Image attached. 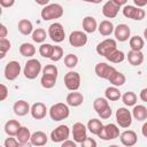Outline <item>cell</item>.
Masks as SVG:
<instances>
[{
    "instance_id": "obj_7",
    "label": "cell",
    "mask_w": 147,
    "mask_h": 147,
    "mask_svg": "<svg viewBox=\"0 0 147 147\" xmlns=\"http://www.w3.org/2000/svg\"><path fill=\"white\" fill-rule=\"evenodd\" d=\"M70 136V129L68 125L61 124L57 127H55L52 132H51V140L55 144H62L64 140L69 139Z\"/></svg>"
},
{
    "instance_id": "obj_19",
    "label": "cell",
    "mask_w": 147,
    "mask_h": 147,
    "mask_svg": "<svg viewBox=\"0 0 147 147\" xmlns=\"http://www.w3.org/2000/svg\"><path fill=\"white\" fill-rule=\"evenodd\" d=\"M65 101L68 103V106L70 107H79L83 101H84V96L80 92H77V91H71L67 98H65Z\"/></svg>"
},
{
    "instance_id": "obj_24",
    "label": "cell",
    "mask_w": 147,
    "mask_h": 147,
    "mask_svg": "<svg viewBox=\"0 0 147 147\" xmlns=\"http://www.w3.org/2000/svg\"><path fill=\"white\" fill-rule=\"evenodd\" d=\"M132 116L138 122H144L147 119V108L144 105H134L132 109Z\"/></svg>"
},
{
    "instance_id": "obj_54",
    "label": "cell",
    "mask_w": 147,
    "mask_h": 147,
    "mask_svg": "<svg viewBox=\"0 0 147 147\" xmlns=\"http://www.w3.org/2000/svg\"><path fill=\"white\" fill-rule=\"evenodd\" d=\"M36 3L40 5V6H47L49 3V0H34Z\"/></svg>"
},
{
    "instance_id": "obj_40",
    "label": "cell",
    "mask_w": 147,
    "mask_h": 147,
    "mask_svg": "<svg viewBox=\"0 0 147 147\" xmlns=\"http://www.w3.org/2000/svg\"><path fill=\"white\" fill-rule=\"evenodd\" d=\"M11 44L7 38H1L0 39V59H3L6 53L10 49Z\"/></svg>"
},
{
    "instance_id": "obj_23",
    "label": "cell",
    "mask_w": 147,
    "mask_h": 147,
    "mask_svg": "<svg viewBox=\"0 0 147 147\" xmlns=\"http://www.w3.org/2000/svg\"><path fill=\"white\" fill-rule=\"evenodd\" d=\"M82 25H83L84 32H86V33H93L98 29L96 20L93 16H86V17H84L83 18V22H82Z\"/></svg>"
},
{
    "instance_id": "obj_15",
    "label": "cell",
    "mask_w": 147,
    "mask_h": 147,
    "mask_svg": "<svg viewBox=\"0 0 147 147\" xmlns=\"http://www.w3.org/2000/svg\"><path fill=\"white\" fill-rule=\"evenodd\" d=\"M114 34H115L116 40H118V41H121V42H124V41H126V40L130 39L131 30H130L129 25L122 23V24H118V25L115 28Z\"/></svg>"
},
{
    "instance_id": "obj_14",
    "label": "cell",
    "mask_w": 147,
    "mask_h": 147,
    "mask_svg": "<svg viewBox=\"0 0 147 147\" xmlns=\"http://www.w3.org/2000/svg\"><path fill=\"white\" fill-rule=\"evenodd\" d=\"M94 71L96 74V76L99 78H102V79H108L115 71L116 69L113 67V65H109L105 62H99L98 64H95V68H94Z\"/></svg>"
},
{
    "instance_id": "obj_48",
    "label": "cell",
    "mask_w": 147,
    "mask_h": 147,
    "mask_svg": "<svg viewBox=\"0 0 147 147\" xmlns=\"http://www.w3.org/2000/svg\"><path fill=\"white\" fill-rule=\"evenodd\" d=\"M77 146V142L75 141V140H69V139H67V140H64L63 142H62V147H76Z\"/></svg>"
},
{
    "instance_id": "obj_25",
    "label": "cell",
    "mask_w": 147,
    "mask_h": 147,
    "mask_svg": "<svg viewBox=\"0 0 147 147\" xmlns=\"http://www.w3.org/2000/svg\"><path fill=\"white\" fill-rule=\"evenodd\" d=\"M21 126L22 125H21V123L18 121H16V119H9V121L6 122L3 129H5L6 134L11 136V137H16V134H17V132H18V130H20Z\"/></svg>"
},
{
    "instance_id": "obj_28",
    "label": "cell",
    "mask_w": 147,
    "mask_h": 147,
    "mask_svg": "<svg viewBox=\"0 0 147 147\" xmlns=\"http://www.w3.org/2000/svg\"><path fill=\"white\" fill-rule=\"evenodd\" d=\"M108 80H109V83H110L111 85H114V86H116V87H121V86H123V85L125 84L126 77H125L124 74H122L121 71H117V70H116V71L108 78Z\"/></svg>"
},
{
    "instance_id": "obj_36",
    "label": "cell",
    "mask_w": 147,
    "mask_h": 147,
    "mask_svg": "<svg viewBox=\"0 0 147 147\" xmlns=\"http://www.w3.org/2000/svg\"><path fill=\"white\" fill-rule=\"evenodd\" d=\"M106 59L108 61H110L111 63H121V62H123L125 60V54L122 51H119V49L116 48L108 56H106Z\"/></svg>"
},
{
    "instance_id": "obj_38",
    "label": "cell",
    "mask_w": 147,
    "mask_h": 147,
    "mask_svg": "<svg viewBox=\"0 0 147 147\" xmlns=\"http://www.w3.org/2000/svg\"><path fill=\"white\" fill-rule=\"evenodd\" d=\"M56 79L57 77H53V76H48V75H42L41 79H40V84L44 88H53L56 84Z\"/></svg>"
},
{
    "instance_id": "obj_29",
    "label": "cell",
    "mask_w": 147,
    "mask_h": 147,
    "mask_svg": "<svg viewBox=\"0 0 147 147\" xmlns=\"http://www.w3.org/2000/svg\"><path fill=\"white\" fill-rule=\"evenodd\" d=\"M87 130L92 133V134H95V136H98L101 131H102V129H103V124L101 123V121L100 119H98V118H92V119H90L88 122H87Z\"/></svg>"
},
{
    "instance_id": "obj_43",
    "label": "cell",
    "mask_w": 147,
    "mask_h": 147,
    "mask_svg": "<svg viewBox=\"0 0 147 147\" xmlns=\"http://www.w3.org/2000/svg\"><path fill=\"white\" fill-rule=\"evenodd\" d=\"M42 75H48V76L57 77V76H59L57 67H56L55 64H46V65L42 68Z\"/></svg>"
},
{
    "instance_id": "obj_5",
    "label": "cell",
    "mask_w": 147,
    "mask_h": 147,
    "mask_svg": "<svg viewBox=\"0 0 147 147\" xmlns=\"http://www.w3.org/2000/svg\"><path fill=\"white\" fill-rule=\"evenodd\" d=\"M115 116H116L117 124L121 127H123V129H126V127H129L132 124V117H133L132 113L127 108H125V107H119L116 110Z\"/></svg>"
},
{
    "instance_id": "obj_16",
    "label": "cell",
    "mask_w": 147,
    "mask_h": 147,
    "mask_svg": "<svg viewBox=\"0 0 147 147\" xmlns=\"http://www.w3.org/2000/svg\"><path fill=\"white\" fill-rule=\"evenodd\" d=\"M47 111H48V109H47L45 103H42V102H34L31 106L30 114H31V116L34 119H42V118L46 117Z\"/></svg>"
},
{
    "instance_id": "obj_8",
    "label": "cell",
    "mask_w": 147,
    "mask_h": 147,
    "mask_svg": "<svg viewBox=\"0 0 147 147\" xmlns=\"http://www.w3.org/2000/svg\"><path fill=\"white\" fill-rule=\"evenodd\" d=\"M122 11L126 18H131L134 21H141L145 18V15H146L144 9L137 6H131V5H125Z\"/></svg>"
},
{
    "instance_id": "obj_58",
    "label": "cell",
    "mask_w": 147,
    "mask_h": 147,
    "mask_svg": "<svg viewBox=\"0 0 147 147\" xmlns=\"http://www.w3.org/2000/svg\"><path fill=\"white\" fill-rule=\"evenodd\" d=\"M69 1H70V0H69Z\"/></svg>"
},
{
    "instance_id": "obj_1",
    "label": "cell",
    "mask_w": 147,
    "mask_h": 147,
    "mask_svg": "<svg viewBox=\"0 0 147 147\" xmlns=\"http://www.w3.org/2000/svg\"><path fill=\"white\" fill-rule=\"evenodd\" d=\"M48 114H49L51 119H53L54 122L63 121V119H65V118L69 117V114H70L69 106H68V103L57 102V103L53 105L48 109Z\"/></svg>"
},
{
    "instance_id": "obj_41",
    "label": "cell",
    "mask_w": 147,
    "mask_h": 147,
    "mask_svg": "<svg viewBox=\"0 0 147 147\" xmlns=\"http://www.w3.org/2000/svg\"><path fill=\"white\" fill-rule=\"evenodd\" d=\"M52 51H53V46L51 44H47V42H42L40 45V47H39V54L42 57L49 59L51 57V54H52Z\"/></svg>"
},
{
    "instance_id": "obj_26",
    "label": "cell",
    "mask_w": 147,
    "mask_h": 147,
    "mask_svg": "<svg viewBox=\"0 0 147 147\" xmlns=\"http://www.w3.org/2000/svg\"><path fill=\"white\" fill-rule=\"evenodd\" d=\"M17 29H18V31H20L23 36H29V34H32V32H33L32 22H31L30 20H26V18H22V20L18 22Z\"/></svg>"
},
{
    "instance_id": "obj_34",
    "label": "cell",
    "mask_w": 147,
    "mask_h": 147,
    "mask_svg": "<svg viewBox=\"0 0 147 147\" xmlns=\"http://www.w3.org/2000/svg\"><path fill=\"white\" fill-rule=\"evenodd\" d=\"M129 45L132 51H141L145 46V40L139 36H133L130 38Z\"/></svg>"
},
{
    "instance_id": "obj_10",
    "label": "cell",
    "mask_w": 147,
    "mask_h": 147,
    "mask_svg": "<svg viewBox=\"0 0 147 147\" xmlns=\"http://www.w3.org/2000/svg\"><path fill=\"white\" fill-rule=\"evenodd\" d=\"M64 85L69 91H77L80 87V76L76 71H69L64 75Z\"/></svg>"
},
{
    "instance_id": "obj_2",
    "label": "cell",
    "mask_w": 147,
    "mask_h": 147,
    "mask_svg": "<svg viewBox=\"0 0 147 147\" xmlns=\"http://www.w3.org/2000/svg\"><path fill=\"white\" fill-rule=\"evenodd\" d=\"M40 15L44 21H52L60 18L63 15V7L60 3H48L41 9Z\"/></svg>"
},
{
    "instance_id": "obj_21",
    "label": "cell",
    "mask_w": 147,
    "mask_h": 147,
    "mask_svg": "<svg viewBox=\"0 0 147 147\" xmlns=\"http://www.w3.org/2000/svg\"><path fill=\"white\" fill-rule=\"evenodd\" d=\"M47 141H48V137L42 131H36L31 134L30 144L32 146H44L47 144Z\"/></svg>"
},
{
    "instance_id": "obj_52",
    "label": "cell",
    "mask_w": 147,
    "mask_h": 147,
    "mask_svg": "<svg viewBox=\"0 0 147 147\" xmlns=\"http://www.w3.org/2000/svg\"><path fill=\"white\" fill-rule=\"evenodd\" d=\"M141 133H142V136H144L145 138H147V122L144 123V125H142V127H141Z\"/></svg>"
},
{
    "instance_id": "obj_55",
    "label": "cell",
    "mask_w": 147,
    "mask_h": 147,
    "mask_svg": "<svg viewBox=\"0 0 147 147\" xmlns=\"http://www.w3.org/2000/svg\"><path fill=\"white\" fill-rule=\"evenodd\" d=\"M103 0H88V2H91V3H95V5H98V3H101Z\"/></svg>"
},
{
    "instance_id": "obj_49",
    "label": "cell",
    "mask_w": 147,
    "mask_h": 147,
    "mask_svg": "<svg viewBox=\"0 0 147 147\" xmlns=\"http://www.w3.org/2000/svg\"><path fill=\"white\" fill-rule=\"evenodd\" d=\"M7 33H8V31H7L6 25L5 24H0V39L1 38H6Z\"/></svg>"
},
{
    "instance_id": "obj_11",
    "label": "cell",
    "mask_w": 147,
    "mask_h": 147,
    "mask_svg": "<svg viewBox=\"0 0 147 147\" xmlns=\"http://www.w3.org/2000/svg\"><path fill=\"white\" fill-rule=\"evenodd\" d=\"M71 134L77 144H82L87 138V126H85L80 122H77L71 127Z\"/></svg>"
},
{
    "instance_id": "obj_27",
    "label": "cell",
    "mask_w": 147,
    "mask_h": 147,
    "mask_svg": "<svg viewBox=\"0 0 147 147\" xmlns=\"http://www.w3.org/2000/svg\"><path fill=\"white\" fill-rule=\"evenodd\" d=\"M98 30H99V32H100L101 36L107 37V36H110V34L114 32L115 26H114V24L111 23V21L103 20V21H101L100 24L98 25Z\"/></svg>"
},
{
    "instance_id": "obj_39",
    "label": "cell",
    "mask_w": 147,
    "mask_h": 147,
    "mask_svg": "<svg viewBox=\"0 0 147 147\" xmlns=\"http://www.w3.org/2000/svg\"><path fill=\"white\" fill-rule=\"evenodd\" d=\"M78 64V57L75 54H67L64 56V65L69 69H74Z\"/></svg>"
},
{
    "instance_id": "obj_44",
    "label": "cell",
    "mask_w": 147,
    "mask_h": 147,
    "mask_svg": "<svg viewBox=\"0 0 147 147\" xmlns=\"http://www.w3.org/2000/svg\"><path fill=\"white\" fill-rule=\"evenodd\" d=\"M5 147H17L21 145V142L17 140V138H13L11 136H9V138H7L3 142Z\"/></svg>"
},
{
    "instance_id": "obj_31",
    "label": "cell",
    "mask_w": 147,
    "mask_h": 147,
    "mask_svg": "<svg viewBox=\"0 0 147 147\" xmlns=\"http://www.w3.org/2000/svg\"><path fill=\"white\" fill-rule=\"evenodd\" d=\"M20 54L25 57H32L36 54V47L30 42H23L20 46Z\"/></svg>"
},
{
    "instance_id": "obj_46",
    "label": "cell",
    "mask_w": 147,
    "mask_h": 147,
    "mask_svg": "<svg viewBox=\"0 0 147 147\" xmlns=\"http://www.w3.org/2000/svg\"><path fill=\"white\" fill-rule=\"evenodd\" d=\"M0 88H1L0 100H1V101H5V100H6V98H7V95H8V88L6 87V85H5V84H1V85H0Z\"/></svg>"
},
{
    "instance_id": "obj_57",
    "label": "cell",
    "mask_w": 147,
    "mask_h": 147,
    "mask_svg": "<svg viewBox=\"0 0 147 147\" xmlns=\"http://www.w3.org/2000/svg\"><path fill=\"white\" fill-rule=\"evenodd\" d=\"M82 1H85V2H88V0H82Z\"/></svg>"
},
{
    "instance_id": "obj_50",
    "label": "cell",
    "mask_w": 147,
    "mask_h": 147,
    "mask_svg": "<svg viewBox=\"0 0 147 147\" xmlns=\"http://www.w3.org/2000/svg\"><path fill=\"white\" fill-rule=\"evenodd\" d=\"M139 98H140L144 102H147V87H145V88H142V90L140 91Z\"/></svg>"
},
{
    "instance_id": "obj_13",
    "label": "cell",
    "mask_w": 147,
    "mask_h": 147,
    "mask_svg": "<svg viewBox=\"0 0 147 147\" xmlns=\"http://www.w3.org/2000/svg\"><path fill=\"white\" fill-rule=\"evenodd\" d=\"M87 42V34L83 31H72L69 36V44L74 47H83Z\"/></svg>"
},
{
    "instance_id": "obj_53",
    "label": "cell",
    "mask_w": 147,
    "mask_h": 147,
    "mask_svg": "<svg viewBox=\"0 0 147 147\" xmlns=\"http://www.w3.org/2000/svg\"><path fill=\"white\" fill-rule=\"evenodd\" d=\"M117 6H119V7H122V6H125L126 5V2H127V0H113Z\"/></svg>"
},
{
    "instance_id": "obj_47",
    "label": "cell",
    "mask_w": 147,
    "mask_h": 147,
    "mask_svg": "<svg viewBox=\"0 0 147 147\" xmlns=\"http://www.w3.org/2000/svg\"><path fill=\"white\" fill-rule=\"evenodd\" d=\"M14 3H15V0H0V5H1V7H3V8L13 7Z\"/></svg>"
},
{
    "instance_id": "obj_32",
    "label": "cell",
    "mask_w": 147,
    "mask_h": 147,
    "mask_svg": "<svg viewBox=\"0 0 147 147\" xmlns=\"http://www.w3.org/2000/svg\"><path fill=\"white\" fill-rule=\"evenodd\" d=\"M31 134H32V133L30 132V130H29L26 126H21L20 130H18V132H17V134H16V138H17V140L21 142V145H24V144H26L28 141H30Z\"/></svg>"
},
{
    "instance_id": "obj_35",
    "label": "cell",
    "mask_w": 147,
    "mask_h": 147,
    "mask_svg": "<svg viewBox=\"0 0 147 147\" xmlns=\"http://www.w3.org/2000/svg\"><path fill=\"white\" fill-rule=\"evenodd\" d=\"M47 36H48V33H46V31H45L44 29L38 28V29L33 30V32H32V34H31V38H32V40H33L34 42H37V44H42V42L46 40Z\"/></svg>"
},
{
    "instance_id": "obj_51",
    "label": "cell",
    "mask_w": 147,
    "mask_h": 147,
    "mask_svg": "<svg viewBox=\"0 0 147 147\" xmlns=\"http://www.w3.org/2000/svg\"><path fill=\"white\" fill-rule=\"evenodd\" d=\"M133 2H134V5L137 6V7H145L146 5H147V0H133Z\"/></svg>"
},
{
    "instance_id": "obj_9",
    "label": "cell",
    "mask_w": 147,
    "mask_h": 147,
    "mask_svg": "<svg viewBox=\"0 0 147 147\" xmlns=\"http://www.w3.org/2000/svg\"><path fill=\"white\" fill-rule=\"evenodd\" d=\"M119 129L116 124L109 123L107 125H103L102 131L98 134V137L102 140H114L119 137Z\"/></svg>"
},
{
    "instance_id": "obj_18",
    "label": "cell",
    "mask_w": 147,
    "mask_h": 147,
    "mask_svg": "<svg viewBox=\"0 0 147 147\" xmlns=\"http://www.w3.org/2000/svg\"><path fill=\"white\" fill-rule=\"evenodd\" d=\"M119 8L121 7L117 6L113 0H109L102 6V14L107 18H115L119 11Z\"/></svg>"
},
{
    "instance_id": "obj_12",
    "label": "cell",
    "mask_w": 147,
    "mask_h": 147,
    "mask_svg": "<svg viewBox=\"0 0 147 147\" xmlns=\"http://www.w3.org/2000/svg\"><path fill=\"white\" fill-rule=\"evenodd\" d=\"M5 77L8 80H15L21 74V64L17 61H10L6 64L3 70Z\"/></svg>"
},
{
    "instance_id": "obj_4",
    "label": "cell",
    "mask_w": 147,
    "mask_h": 147,
    "mask_svg": "<svg viewBox=\"0 0 147 147\" xmlns=\"http://www.w3.org/2000/svg\"><path fill=\"white\" fill-rule=\"evenodd\" d=\"M48 37L56 44L59 42H62L65 38V31H64V28L61 23L59 22H54L52 23L49 26H48Z\"/></svg>"
},
{
    "instance_id": "obj_17",
    "label": "cell",
    "mask_w": 147,
    "mask_h": 147,
    "mask_svg": "<svg viewBox=\"0 0 147 147\" xmlns=\"http://www.w3.org/2000/svg\"><path fill=\"white\" fill-rule=\"evenodd\" d=\"M119 140L124 145V146H127V147H131V146H134L138 141V136L134 131L132 130H125L123 131L121 134H119Z\"/></svg>"
},
{
    "instance_id": "obj_42",
    "label": "cell",
    "mask_w": 147,
    "mask_h": 147,
    "mask_svg": "<svg viewBox=\"0 0 147 147\" xmlns=\"http://www.w3.org/2000/svg\"><path fill=\"white\" fill-rule=\"evenodd\" d=\"M63 57V48L61 46H53V51H52V54H51V60L53 62H57L60 61L61 59Z\"/></svg>"
},
{
    "instance_id": "obj_37",
    "label": "cell",
    "mask_w": 147,
    "mask_h": 147,
    "mask_svg": "<svg viewBox=\"0 0 147 147\" xmlns=\"http://www.w3.org/2000/svg\"><path fill=\"white\" fill-rule=\"evenodd\" d=\"M122 101L125 106L127 107H133L136 103H137V94L134 92H125L123 95H122Z\"/></svg>"
},
{
    "instance_id": "obj_20",
    "label": "cell",
    "mask_w": 147,
    "mask_h": 147,
    "mask_svg": "<svg viewBox=\"0 0 147 147\" xmlns=\"http://www.w3.org/2000/svg\"><path fill=\"white\" fill-rule=\"evenodd\" d=\"M13 110H14V114H15V115L22 117V116L28 115V113H30L31 107H30V105H29L26 101H24V100H18V101H16V102L14 103Z\"/></svg>"
},
{
    "instance_id": "obj_30",
    "label": "cell",
    "mask_w": 147,
    "mask_h": 147,
    "mask_svg": "<svg viewBox=\"0 0 147 147\" xmlns=\"http://www.w3.org/2000/svg\"><path fill=\"white\" fill-rule=\"evenodd\" d=\"M105 98L108 99V101H117V100H119L122 98V94H121L118 87L113 85V86H109V87L106 88Z\"/></svg>"
},
{
    "instance_id": "obj_3",
    "label": "cell",
    "mask_w": 147,
    "mask_h": 147,
    "mask_svg": "<svg viewBox=\"0 0 147 147\" xmlns=\"http://www.w3.org/2000/svg\"><path fill=\"white\" fill-rule=\"evenodd\" d=\"M42 70L41 63L37 59H30L26 61L24 68H23V74L26 79H34L38 77L40 71Z\"/></svg>"
},
{
    "instance_id": "obj_56",
    "label": "cell",
    "mask_w": 147,
    "mask_h": 147,
    "mask_svg": "<svg viewBox=\"0 0 147 147\" xmlns=\"http://www.w3.org/2000/svg\"><path fill=\"white\" fill-rule=\"evenodd\" d=\"M144 37H145V39L147 40V28L144 30Z\"/></svg>"
},
{
    "instance_id": "obj_33",
    "label": "cell",
    "mask_w": 147,
    "mask_h": 147,
    "mask_svg": "<svg viewBox=\"0 0 147 147\" xmlns=\"http://www.w3.org/2000/svg\"><path fill=\"white\" fill-rule=\"evenodd\" d=\"M108 107H109V103H108V99H106V98H96L93 101V108L98 115L101 114Z\"/></svg>"
},
{
    "instance_id": "obj_45",
    "label": "cell",
    "mask_w": 147,
    "mask_h": 147,
    "mask_svg": "<svg viewBox=\"0 0 147 147\" xmlns=\"http://www.w3.org/2000/svg\"><path fill=\"white\" fill-rule=\"evenodd\" d=\"M83 147H96V141L93 139V138H86L82 144H80Z\"/></svg>"
},
{
    "instance_id": "obj_6",
    "label": "cell",
    "mask_w": 147,
    "mask_h": 147,
    "mask_svg": "<svg viewBox=\"0 0 147 147\" xmlns=\"http://www.w3.org/2000/svg\"><path fill=\"white\" fill-rule=\"evenodd\" d=\"M116 48H117V42H116V40L113 39V38H107V39L100 41V42L96 45L95 51H96V53H98L99 55L106 57V56H108L113 51H115Z\"/></svg>"
},
{
    "instance_id": "obj_22",
    "label": "cell",
    "mask_w": 147,
    "mask_h": 147,
    "mask_svg": "<svg viewBox=\"0 0 147 147\" xmlns=\"http://www.w3.org/2000/svg\"><path fill=\"white\" fill-rule=\"evenodd\" d=\"M126 59H127V61H129V63L131 65L137 67V65L142 64V62H144V54H142L141 51H132L131 49L126 54Z\"/></svg>"
}]
</instances>
